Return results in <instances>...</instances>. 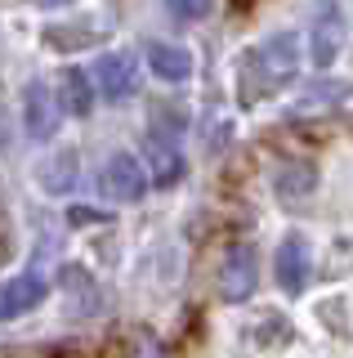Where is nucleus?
I'll return each mask as SVG.
<instances>
[{
	"instance_id": "f257e3e1",
	"label": "nucleus",
	"mask_w": 353,
	"mask_h": 358,
	"mask_svg": "<svg viewBox=\"0 0 353 358\" xmlns=\"http://www.w3.org/2000/svg\"><path fill=\"white\" fill-rule=\"evenodd\" d=\"M300 36L295 31H273L269 41H260L255 50L241 54L237 63V90H241V103H260V99L278 94L286 81H295L300 72Z\"/></svg>"
},
{
	"instance_id": "f03ea898",
	"label": "nucleus",
	"mask_w": 353,
	"mask_h": 358,
	"mask_svg": "<svg viewBox=\"0 0 353 358\" xmlns=\"http://www.w3.org/2000/svg\"><path fill=\"white\" fill-rule=\"evenodd\" d=\"M98 193L107 201H117V206L143 201V193H148V171H143V162L135 152H112L103 162V171H98Z\"/></svg>"
},
{
	"instance_id": "7ed1b4c3",
	"label": "nucleus",
	"mask_w": 353,
	"mask_h": 358,
	"mask_svg": "<svg viewBox=\"0 0 353 358\" xmlns=\"http://www.w3.org/2000/svg\"><path fill=\"white\" fill-rule=\"evenodd\" d=\"M345 41H349V22H345L340 0H322V5L313 9V27H308V59H313V67L326 72V67L340 59Z\"/></svg>"
},
{
	"instance_id": "20e7f679",
	"label": "nucleus",
	"mask_w": 353,
	"mask_h": 358,
	"mask_svg": "<svg viewBox=\"0 0 353 358\" xmlns=\"http://www.w3.org/2000/svg\"><path fill=\"white\" fill-rule=\"evenodd\" d=\"M90 81L98 85V94H103L107 103H126V99L139 90V59H135V54H126V50L98 54Z\"/></svg>"
},
{
	"instance_id": "39448f33",
	"label": "nucleus",
	"mask_w": 353,
	"mask_h": 358,
	"mask_svg": "<svg viewBox=\"0 0 353 358\" xmlns=\"http://www.w3.org/2000/svg\"><path fill=\"white\" fill-rule=\"evenodd\" d=\"M59 94L50 90V81H40V76H31L23 85V130L27 139L36 143H50L54 134H59Z\"/></svg>"
},
{
	"instance_id": "423d86ee",
	"label": "nucleus",
	"mask_w": 353,
	"mask_h": 358,
	"mask_svg": "<svg viewBox=\"0 0 353 358\" xmlns=\"http://www.w3.org/2000/svg\"><path fill=\"white\" fill-rule=\"evenodd\" d=\"M273 273H278V287L286 296H300L313 278V246H308L304 233H286L278 255H273Z\"/></svg>"
},
{
	"instance_id": "0eeeda50",
	"label": "nucleus",
	"mask_w": 353,
	"mask_h": 358,
	"mask_svg": "<svg viewBox=\"0 0 353 358\" xmlns=\"http://www.w3.org/2000/svg\"><path fill=\"white\" fill-rule=\"evenodd\" d=\"M255 282H260L255 251H250V246H233V251L224 255V264H219V296H224L228 305H241V300H250Z\"/></svg>"
},
{
	"instance_id": "6e6552de",
	"label": "nucleus",
	"mask_w": 353,
	"mask_h": 358,
	"mask_svg": "<svg viewBox=\"0 0 353 358\" xmlns=\"http://www.w3.org/2000/svg\"><path fill=\"white\" fill-rule=\"evenodd\" d=\"M45 296H50V278L40 273V268H27V273L9 278V282L0 287V322L18 318V313H31Z\"/></svg>"
},
{
	"instance_id": "1a4fd4ad",
	"label": "nucleus",
	"mask_w": 353,
	"mask_h": 358,
	"mask_svg": "<svg viewBox=\"0 0 353 358\" xmlns=\"http://www.w3.org/2000/svg\"><path fill=\"white\" fill-rule=\"evenodd\" d=\"M143 171H148V184L157 188H170L183 179V157H179V143L165 139V134H148L143 139Z\"/></svg>"
},
{
	"instance_id": "9d476101",
	"label": "nucleus",
	"mask_w": 353,
	"mask_h": 358,
	"mask_svg": "<svg viewBox=\"0 0 353 358\" xmlns=\"http://www.w3.org/2000/svg\"><path fill=\"white\" fill-rule=\"evenodd\" d=\"M143 59H148L152 76L165 85H183L193 76V54L183 45H170V41H148L143 45Z\"/></svg>"
},
{
	"instance_id": "9b49d317",
	"label": "nucleus",
	"mask_w": 353,
	"mask_h": 358,
	"mask_svg": "<svg viewBox=\"0 0 353 358\" xmlns=\"http://www.w3.org/2000/svg\"><path fill=\"white\" fill-rule=\"evenodd\" d=\"M81 157H76V148H59V152H50L45 162L36 166V184L45 188L50 197H68L72 188H76V179H81Z\"/></svg>"
},
{
	"instance_id": "f8f14e48",
	"label": "nucleus",
	"mask_w": 353,
	"mask_h": 358,
	"mask_svg": "<svg viewBox=\"0 0 353 358\" xmlns=\"http://www.w3.org/2000/svg\"><path fill=\"white\" fill-rule=\"evenodd\" d=\"M59 108H68L72 117H90L94 112V81L81 67H68L59 76Z\"/></svg>"
},
{
	"instance_id": "ddd939ff",
	"label": "nucleus",
	"mask_w": 353,
	"mask_h": 358,
	"mask_svg": "<svg viewBox=\"0 0 353 358\" xmlns=\"http://www.w3.org/2000/svg\"><path fill=\"white\" fill-rule=\"evenodd\" d=\"M273 188H278L282 201H304L317 188V171L308 162H282L278 175H273Z\"/></svg>"
},
{
	"instance_id": "4468645a",
	"label": "nucleus",
	"mask_w": 353,
	"mask_h": 358,
	"mask_svg": "<svg viewBox=\"0 0 353 358\" xmlns=\"http://www.w3.org/2000/svg\"><path fill=\"white\" fill-rule=\"evenodd\" d=\"M340 99H345V85H340V81H326V85L304 90V99H300L291 112H300V117H304V112H317V108H336Z\"/></svg>"
},
{
	"instance_id": "2eb2a0df",
	"label": "nucleus",
	"mask_w": 353,
	"mask_h": 358,
	"mask_svg": "<svg viewBox=\"0 0 353 358\" xmlns=\"http://www.w3.org/2000/svg\"><path fill=\"white\" fill-rule=\"evenodd\" d=\"M183 126H188V117H183V108H165V103H152V134H165V139H174Z\"/></svg>"
},
{
	"instance_id": "dca6fc26",
	"label": "nucleus",
	"mask_w": 353,
	"mask_h": 358,
	"mask_svg": "<svg viewBox=\"0 0 353 358\" xmlns=\"http://www.w3.org/2000/svg\"><path fill=\"white\" fill-rule=\"evenodd\" d=\"M98 31L85 27V31H63V27H50L45 31V45H54V50H85V45H94Z\"/></svg>"
},
{
	"instance_id": "f3484780",
	"label": "nucleus",
	"mask_w": 353,
	"mask_h": 358,
	"mask_svg": "<svg viewBox=\"0 0 353 358\" xmlns=\"http://www.w3.org/2000/svg\"><path fill=\"white\" fill-rule=\"evenodd\" d=\"M165 9H170V18L193 22V18H206V14H211L215 0H165Z\"/></svg>"
},
{
	"instance_id": "a211bd4d",
	"label": "nucleus",
	"mask_w": 353,
	"mask_h": 358,
	"mask_svg": "<svg viewBox=\"0 0 353 358\" xmlns=\"http://www.w3.org/2000/svg\"><path fill=\"white\" fill-rule=\"evenodd\" d=\"M40 5H50V9H59V5H72V0H40Z\"/></svg>"
}]
</instances>
